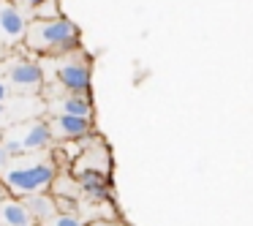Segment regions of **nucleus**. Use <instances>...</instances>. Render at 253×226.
<instances>
[{"label": "nucleus", "instance_id": "9", "mask_svg": "<svg viewBox=\"0 0 253 226\" xmlns=\"http://www.w3.org/2000/svg\"><path fill=\"white\" fill-rule=\"evenodd\" d=\"M0 226H33V215L17 196H0Z\"/></svg>", "mask_w": 253, "mask_h": 226}, {"label": "nucleus", "instance_id": "15", "mask_svg": "<svg viewBox=\"0 0 253 226\" xmlns=\"http://www.w3.org/2000/svg\"><path fill=\"white\" fill-rule=\"evenodd\" d=\"M11 95V90H8V85H6V79L0 77V104H6V98Z\"/></svg>", "mask_w": 253, "mask_h": 226}, {"label": "nucleus", "instance_id": "4", "mask_svg": "<svg viewBox=\"0 0 253 226\" xmlns=\"http://www.w3.org/2000/svg\"><path fill=\"white\" fill-rule=\"evenodd\" d=\"M0 74L6 79L8 90L14 93H22V95H36L44 90V68H41L39 60L33 57H11V60H3L0 63Z\"/></svg>", "mask_w": 253, "mask_h": 226}, {"label": "nucleus", "instance_id": "11", "mask_svg": "<svg viewBox=\"0 0 253 226\" xmlns=\"http://www.w3.org/2000/svg\"><path fill=\"white\" fill-rule=\"evenodd\" d=\"M57 109V115H77V117H90L93 115V104H90L87 95L79 93H66L63 98H57L52 104Z\"/></svg>", "mask_w": 253, "mask_h": 226}, {"label": "nucleus", "instance_id": "16", "mask_svg": "<svg viewBox=\"0 0 253 226\" xmlns=\"http://www.w3.org/2000/svg\"><path fill=\"white\" fill-rule=\"evenodd\" d=\"M8 164H11V155H8V150L0 144V169H6Z\"/></svg>", "mask_w": 253, "mask_h": 226}, {"label": "nucleus", "instance_id": "13", "mask_svg": "<svg viewBox=\"0 0 253 226\" xmlns=\"http://www.w3.org/2000/svg\"><path fill=\"white\" fill-rule=\"evenodd\" d=\"M41 226H87L79 215H68V213H55L52 218L41 221Z\"/></svg>", "mask_w": 253, "mask_h": 226}, {"label": "nucleus", "instance_id": "7", "mask_svg": "<svg viewBox=\"0 0 253 226\" xmlns=\"http://www.w3.org/2000/svg\"><path fill=\"white\" fill-rule=\"evenodd\" d=\"M79 191L90 199V202H109V175L104 169H90V166H77L74 172Z\"/></svg>", "mask_w": 253, "mask_h": 226}, {"label": "nucleus", "instance_id": "14", "mask_svg": "<svg viewBox=\"0 0 253 226\" xmlns=\"http://www.w3.org/2000/svg\"><path fill=\"white\" fill-rule=\"evenodd\" d=\"M11 3H14V6H19L25 14H28V11H36V8L44 3V0H11Z\"/></svg>", "mask_w": 253, "mask_h": 226}, {"label": "nucleus", "instance_id": "18", "mask_svg": "<svg viewBox=\"0 0 253 226\" xmlns=\"http://www.w3.org/2000/svg\"><path fill=\"white\" fill-rule=\"evenodd\" d=\"M3 60H8V46L6 44H0V63Z\"/></svg>", "mask_w": 253, "mask_h": 226}, {"label": "nucleus", "instance_id": "19", "mask_svg": "<svg viewBox=\"0 0 253 226\" xmlns=\"http://www.w3.org/2000/svg\"><path fill=\"white\" fill-rule=\"evenodd\" d=\"M6 117V104H0V120Z\"/></svg>", "mask_w": 253, "mask_h": 226}, {"label": "nucleus", "instance_id": "12", "mask_svg": "<svg viewBox=\"0 0 253 226\" xmlns=\"http://www.w3.org/2000/svg\"><path fill=\"white\" fill-rule=\"evenodd\" d=\"M33 17L30 19H55V17H63L60 11V0H44L36 11H30Z\"/></svg>", "mask_w": 253, "mask_h": 226}, {"label": "nucleus", "instance_id": "17", "mask_svg": "<svg viewBox=\"0 0 253 226\" xmlns=\"http://www.w3.org/2000/svg\"><path fill=\"white\" fill-rule=\"evenodd\" d=\"M87 226H117V224L112 218H95V221H90Z\"/></svg>", "mask_w": 253, "mask_h": 226}, {"label": "nucleus", "instance_id": "1", "mask_svg": "<svg viewBox=\"0 0 253 226\" xmlns=\"http://www.w3.org/2000/svg\"><path fill=\"white\" fill-rule=\"evenodd\" d=\"M22 46L36 55H71L79 49V30L71 19L55 17V19H30L25 30Z\"/></svg>", "mask_w": 253, "mask_h": 226}, {"label": "nucleus", "instance_id": "10", "mask_svg": "<svg viewBox=\"0 0 253 226\" xmlns=\"http://www.w3.org/2000/svg\"><path fill=\"white\" fill-rule=\"evenodd\" d=\"M22 204L28 207V213L33 215V221H46L52 218V215L57 213L55 207V196L52 193H28V196H22Z\"/></svg>", "mask_w": 253, "mask_h": 226}, {"label": "nucleus", "instance_id": "5", "mask_svg": "<svg viewBox=\"0 0 253 226\" xmlns=\"http://www.w3.org/2000/svg\"><path fill=\"white\" fill-rule=\"evenodd\" d=\"M57 60V82L66 93H79V95H87L90 90V66L82 60V57H74L71 55H60V57H52Z\"/></svg>", "mask_w": 253, "mask_h": 226}, {"label": "nucleus", "instance_id": "3", "mask_svg": "<svg viewBox=\"0 0 253 226\" xmlns=\"http://www.w3.org/2000/svg\"><path fill=\"white\" fill-rule=\"evenodd\" d=\"M52 144V131L46 120H28V123H17L8 131V136H3V147L8 150L11 158L19 155H30V153H41Z\"/></svg>", "mask_w": 253, "mask_h": 226}, {"label": "nucleus", "instance_id": "2", "mask_svg": "<svg viewBox=\"0 0 253 226\" xmlns=\"http://www.w3.org/2000/svg\"><path fill=\"white\" fill-rule=\"evenodd\" d=\"M57 175V166L52 161H30V164H8L6 169H0V185L8 188V193L17 199L28 196V193H39L52 185Z\"/></svg>", "mask_w": 253, "mask_h": 226}, {"label": "nucleus", "instance_id": "6", "mask_svg": "<svg viewBox=\"0 0 253 226\" xmlns=\"http://www.w3.org/2000/svg\"><path fill=\"white\" fill-rule=\"evenodd\" d=\"M25 30H28V17L19 6L0 0V44H6L8 49L22 44Z\"/></svg>", "mask_w": 253, "mask_h": 226}, {"label": "nucleus", "instance_id": "8", "mask_svg": "<svg viewBox=\"0 0 253 226\" xmlns=\"http://www.w3.org/2000/svg\"><path fill=\"white\" fill-rule=\"evenodd\" d=\"M49 131H52V139L74 142V139L93 134V120L90 117H77V115H55L49 120Z\"/></svg>", "mask_w": 253, "mask_h": 226}]
</instances>
